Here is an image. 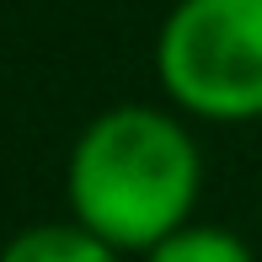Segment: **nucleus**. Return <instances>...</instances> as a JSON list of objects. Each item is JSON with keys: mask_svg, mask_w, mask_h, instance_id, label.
Here are the masks:
<instances>
[{"mask_svg": "<svg viewBox=\"0 0 262 262\" xmlns=\"http://www.w3.org/2000/svg\"><path fill=\"white\" fill-rule=\"evenodd\" d=\"M156 75L193 118H262V0H177L156 38Z\"/></svg>", "mask_w": 262, "mask_h": 262, "instance_id": "obj_2", "label": "nucleus"}, {"mask_svg": "<svg viewBox=\"0 0 262 262\" xmlns=\"http://www.w3.org/2000/svg\"><path fill=\"white\" fill-rule=\"evenodd\" d=\"M145 262H257L252 246L235 230L220 225H182L177 235H166L156 252H145Z\"/></svg>", "mask_w": 262, "mask_h": 262, "instance_id": "obj_4", "label": "nucleus"}, {"mask_svg": "<svg viewBox=\"0 0 262 262\" xmlns=\"http://www.w3.org/2000/svg\"><path fill=\"white\" fill-rule=\"evenodd\" d=\"M0 262H123V252H113L86 225L59 220V225H32V230L11 235Z\"/></svg>", "mask_w": 262, "mask_h": 262, "instance_id": "obj_3", "label": "nucleus"}, {"mask_svg": "<svg viewBox=\"0 0 262 262\" xmlns=\"http://www.w3.org/2000/svg\"><path fill=\"white\" fill-rule=\"evenodd\" d=\"M204 193L198 139L161 107H107L80 128L64 166V198L75 225L113 252H156L166 235L193 225Z\"/></svg>", "mask_w": 262, "mask_h": 262, "instance_id": "obj_1", "label": "nucleus"}]
</instances>
